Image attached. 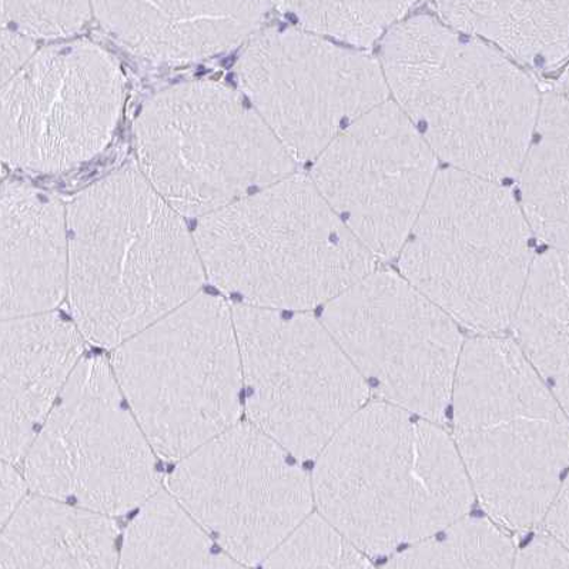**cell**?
<instances>
[{"instance_id": "cell-1", "label": "cell", "mask_w": 569, "mask_h": 569, "mask_svg": "<svg viewBox=\"0 0 569 569\" xmlns=\"http://www.w3.org/2000/svg\"><path fill=\"white\" fill-rule=\"evenodd\" d=\"M69 289L86 341L118 349L201 293L194 234L138 166L94 181L68 206Z\"/></svg>"}, {"instance_id": "cell-2", "label": "cell", "mask_w": 569, "mask_h": 569, "mask_svg": "<svg viewBox=\"0 0 569 569\" xmlns=\"http://www.w3.org/2000/svg\"><path fill=\"white\" fill-rule=\"evenodd\" d=\"M315 461L317 512L369 557L446 530L476 501L440 422L382 401L367 402Z\"/></svg>"}, {"instance_id": "cell-3", "label": "cell", "mask_w": 569, "mask_h": 569, "mask_svg": "<svg viewBox=\"0 0 569 569\" xmlns=\"http://www.w3.org/2000/svg\"><path fill=\"white\" fill-rule=\"evenodd\" d=\"M380 64L396 104L437 158L500 183L520 173L542 94L511 60L417 14L387 33Z\"/></svg>"}, {"instance_id": "cell-4", "label": "cell", "mask_w": 569, "mask_h": 569, "mask_svg": "<svg viewBox=\"0 0 569 569\" xmlns=\"http://www.w3.org/2000/svg\"><path fill=\"white\" fill-rule=\"evenodd\" d=\"M451 408V437L488 518L506 530L540 526L569 471V417L516 341L466 342Z\"/></svg>"}, {"instance_id": "cell-5", "label": "cell", "mask_w": 569, "mask_h": 569, "mask_svg": "<svg viewBox=\"0 0 569 569\" xmlns=\"http://www.w3.org/2000/svg\"><path fill=\"white\" fill-rule=\"evenodd\" d=\"M193 234L211 283L260 309L307 313L376 270V257L299 173L199 219Z\"/></svg>"}, {"instance_id": "cell-6", "label": "cell", "mask_w": 569, "mask_h": 569, "mask_svg": "<svg viewBox=\"0 0 569 569\" xmlns=\"http://www.w3.org/2000/svg\"><path fill=\"white\" fill-rule=\"evenodd\" d=\"M531 233L500 181L442 170L402 247L401 276L457 325L498 336L530 276Z\"/></svg>"}, {"instance_id": "cell-7", "label": "cell", "mask_w": 569, "mask_h": 569, "mask_svg": "<svg viewBox=\"0 0 569 569\" xmlns=\"http://www.w3.org/2000/svg\"><path fill=\"white\" fill-rule=\"evenodd\" d=\"M110 365L150 445L178 462L244 410L233 306L200 293L113 350Z\"/></svg>"}, {"instance_id": "cell-8", "label": "cell", "mask_w": 569, "mask_h": 569, "mask_svg": "<svg viewBox=\"0 0 569 569\" xmlns=\"http://www.w3.org/2000/svg\"><path fill=\"white\" fill-rule=\"evenodd\" d=\"M138 168L183 218H206L295 174L296 162L238 90L171 86L134 123Z\"/></svg>"}, {"instance_id": "cell-9", "label": "cell", "mask_w": 569, "mask_h": 569, "mask_svg": "<svg viewBox=\"0 0 569 569\" xmlns=\"http://www.w3.org/2000/svg\"><path fill=\"white\" fill-rule=\"evenodd\" d=\"M158 457L110 360L92 355L80 361L20 466L32 493L114 518L163 490Z\"/></svg>"}, {"instance_id": "cell-10", "label": "cell", "mask_w": 569, "mask_h": 569, "mask_svg": "<svg viewBox=\"0 0 569 569\" xmlns=\"http://www.w3.org/2000/svg\"><path fill=\"white\" fill-rule=\"evenodd\" d=\"M247 418L299 460H316L369 402L329 330L301 311L233 306Z\"/></svg>"}, {"instance_id": "cell-11", "label": "cell", "mask_w": 569, "mask_h": 569, "mask_svg": "<svg viewBox=\"0 0 569 569\" xmlns=\"http://www.w3.org/2000/svg\"><path fill=\"white\" fill-rule=\"evenodd\" d=\"M320 320L377 401L445 421L466 342L405 277L372 271L326 305Z\"/></svg>"}, {"instance_id": "cell-12", "label": "cell", "mask_w": 569, "mask_h": 569, "mask_svg": "<svg viewBox=\"0 0 569 569\" xmlns=\"http://www.w3.org/2000/svg\"><path fill=\"white\" fill-rule=\"evenodd\" d=\"M164 490L247 567L261 566L316 507L299 458L250 421L176 462Z\"/></svg>"}, {"instance_id": "cell-13", "label": "cell", "mask_w": 569, "mask_h": 569, "mask_svg": "<svg viewBox=\"0 0 569 569\" xmlns=\"http://www.w3.org/2000/svg\"><path fill=\"white\" fill-rule=\"evenodd\" d=\"M236 78L296 163L315 162L390 96L380 62L303 29L260 30L241 53Z\"/></svg>"}, {"instance_id": "cell-14", "label": "cell", "mask_w": 569, "mask_h": 569, "mask_svg": "<svg viewBox=\"0 0 569 569\" xmlns=\"http://www.w3.org/2000/svg\"><path fill=\"white\" fill-rule=\"evenodd\" d=\"M122 68L90 40L39 49L0 92V156L9 168L60 173L112 142L124 103Z\"/></svg>"}, {"instance_id": "cell-15", "label": "cell", "mask_w": 569, "mask_h": 569, "mask_svg": "<svg viewBox=\"0 0 569 569\" xmlns=\"http://www.w3.org/2000/svg\"><path fill=\"white\" fill-rule=\"evenodd\" d=\"M437 156L395 102L347 128L309 178L352 234L379 259L401 253L437 178Z\"/></svg>"}, {"instance_id": "cell-16", "label": "cell", "mask_w": 569, "mask_h": 569, "mask_svg": "<svg viewBox=\"0 0 569 569\" xmlns=\"http://www.w3.org/2000/svg\"><path fill=\"white\" fill-rule=\"evenodd\" d=\"M84 341L57 311L2 321V461L20 466L83 360Z\"/></svg>"}, {"instance_id": "cell-17", "label": "cell", "mask_w": 569, "mask_h": 569, "mask_svg": "<svg viewBox=\"0 0 569 569\" xmlns=\"http://www.w3.org/2000/svg\"><path fill=\"white\" fill-rule=\"evenodd\" d=\"M68 209L19 180L0 190L2 319L50 313L68 297Z\"/></svg>"}, {"instance_id": "cell-18", "label": "cell", "mask_w": 569, "mask_h": 569, "mask_svg": "<svg viewBox=\"0 0 569 569\" xmlns=\"http://www.w3.org/2000/svg\"><path fill=\"white\" fill-rule=\"evenodd\" d=\"M100 27L150 63L183 64L229 52L260 32L271 2H93Z\"/></svg>"}, {"instance_id": "cell-19", "label": "cell", "mask_w": 569, "mask_h": 569, "mask_svg": "<svg viewBox=\"0 0 569 569\" xmlns=\"http://www.w3.org/2000/svg\"><path fill=\"white\" fill-rule=\"evenodd\" d=\"M114 518L32 493L2 527L0 569H120Z\"/></svg>"}, {"instance_id": "cell-20", "label": "cell", "mask_w": 569, "mask_h": 569, "mask_svg": "<svg viewBox=\"0 0 569 569\" xmlns=\"http://www.w3.org/2000/svg\"><path fill=\"white\" fill-rule=\"evenodd\" d=\"M513 341L569 417V253L533 259L512 320Z\"/></svg>"}, {"instance_id": "cell-21", "label": "cell", "mask_w": 569, "mask_h": 569, "mask_svg": "<svg viewBox=\"0 0 569 569\" xmlns=\"http://www.w3.org/2000/svg\"><path fill=\"white\" fill-rule=\"evenodd\" d=\"M435 9L447 27L490 40L532 68L569 59V2H438Z\"/></svg>"}, {"instance_id": "cell-22", "label": "cell", "mask_w": 569, "mask_h": 569, "mask_svg": "<svg viewBox=\"0 0 569 569\" xmlns=\"http://www.w3.org/2000/svg\"><path fill=\"white\" fill-rule=\"evenodd\" d=\"M523 216L533 234L569 253V103L558 90L542 93L532 142L521 166Z\"/></svg>"}, {"instance_id": "cell-23", "label": "cell", "mask_w": 569, "mask_h": 569, "mask_svg": "<svg viewBox=\"0 0 569 569\" xmlns=\"http://www.w3.org/2000/svg\"><path fill=\"white\" fill-rule=\"evenodd\" d=\"M120 569H250L219 546L166 490L126 528Z\"/></svg>"}, {"instance_id": "cell-24", "label": "cell", "mask_w": 569, "mask_h": 569, "mask_svg": "<svg viewBox=\"0 0 569 569\" xmlns=\"http://www.w3.org/2000/svg\"><path fill=\"white\" fill-rule=\"evenodd\" d=\"M516 556L506 528L468 516L405 548L385 569H512Z\"/></svg>"}, {"instance_id": "cell-25", "label": "cell", "mask_w": 569, "mask_h": 569, "mask_svg": "<svg viewBox=\"0 0 569 569\" xmlns=\"http://www.w3.org/2000/svg\"><path fill=\"white\" fill-rule=\"evenodd\" d=\"M306 32L330 37L356 48H370L405 19L411 2H280Z\"/></svg>"}, {"instance_id": "cell-26", "label": "cell", "mask_w": 569, "mask_h": 569, "mask_svg": "<svg viewBox=\"0 0 569 569\" xmlns=\"http://www.w3.org/2000/svg\"><path fill=\"white\" fill-rule=\"evenodd\" d=\"M260 569H376L370 557L313 512Z\"/></svg>"}, {"instance_id": "cell-27", "label": "cell", "mask_w": 569, "mask_h": 569, "mask_svg": "<svg viewBox=\"0 0 569 569\" xmlns=\"http://www.w3.org/2000/svg\"><path fill=\"white\" fill-rule=\"evenodd\" d=\"M90 2L0 3V27L18 30L32 39H59L82 29L92 18Z\"/></svg>"}, {"instance_id": "cell-28", "label": "cell", "mask_w": 569, "mask_h": 569, "mask_svg": "<svg viewBox=\"0 0 569 569\" xmlns=\"http://www.w3.org/2000/svg\"><path fill=\"white\" fill-rule=\"evenodd\" d=\"M512 569H569V551L543 532L517 552Z\"/></svg>"}, {"instance_id": "cell-29", "label": "cell", "mask_w": 569, "mask_h": 569, "mask_svg": "<svg viewBox=\"0 0 569 569\" xmlns=\"http://www.w3.org/2000/svg\"><path fill=\"white\" fill-rule=\"evenodd\" d=\"M37 52L34 39L14 29L0 28V82L8 83Z\"/></svg>"}, {"instance_id": "cell-30", "label": "cell", "mask_w": 569, "mask_h": 569, "mask_svg": "<svg viewBox=\"0 0 569 569\" xmlns=\"http://www.w3.org/2000/svg\"><path fill=\"white\" fill-rule=\"evenodd\" d=\"M0 478H2V482H0V518H2L3 527L28 500L29 492L32 490H30L27 477L19 466L3 461Z\"/></svg>"}, {"instance_id": "cell-31", "label": "cell", "mask_w": 569, "mask_h": 569, "mask_svg": "<svg viewBox=\"0 0 569 569\" xmlns=\"http://www.w3.org/2000/svg\"><path fill=\"white\" fill-rule=\"evenodd\" d=\"M542 523L546 533L569 551V471Z\"/></svg>"}, {"instance_id": "cell-32", "label": "cell", "mask_w": 569, "mask_h": 569, "mask_svg": "<svg viewBox=\"0 0 569 569\" xmlns=\"http://www.w3.org/2000/svg\"><path fill=\"white\" fill-rule=\"evenodd\" d=\"M558 92H560L563 98L568 100L569 103V67L566 69V72H563L561 82H560V89H558Z\"/></svg>"}]
</instances>
